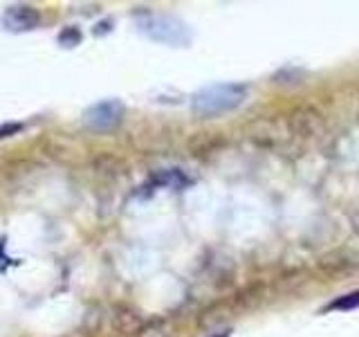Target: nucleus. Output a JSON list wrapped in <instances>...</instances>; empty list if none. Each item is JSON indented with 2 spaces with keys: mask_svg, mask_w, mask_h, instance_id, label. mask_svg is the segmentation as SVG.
Listing matches in <instances>:
<instances>
[{
  "mask_svg": "<svg viewBox=\"0 0 359 337\" xmlns=\"http://www.w3.org/2000/svg\"><path fill=\"white\" fill-rule=\"evenodd\" d=\"M245 97L243 86L224 84V86H213L202 90L194 99V112L200 117H211V115H222L231 108H236Z\"/></svg>",
  "mask_w": 359,
  "mask_h": 337,
  "instance_id": "nucleus-1",
  "label": "nucleus"
},
{
  "mask_svg": "<svg viewBox=\"0 0 359 337\" xmlns=\"http://www.w3.org/2000/svg\"><path fill=\"white\" fill-rule=\"evenodd\" d=\"M287 126L292 138H301V140H319L323 131H325V121L323 115L312 106H301L294 108L287 117Z\"/></svg>",
  "mask_w": 359,
  "mask_h": 337,
  "instance_id": "nucleus-2",
  "label": "nucleus"
},
{
  "mask_svg": "<svg viewBox=\"0 0 359 337\" xmlns=\"http://www.w3.org/2000/svg\"><path fill=\"white\" fill-rule=\"evenodd\" d=\"M252 140L263 146H283L287 140H292V133L287 121L280 119H263L252 126Z\"/></svg>",
  "mask_w": 359,
  "mask_h": 337,
  "instance_id": "nucleus-3",
  "label": "nucleus"
},
{
  "mask_svg": "<svg viewBox=\"0 0 359 337\" xmlns=\"http://www.w3.org/2000/svg\"><path fill=\"white\" fill-rule=\"evenodd\" d=\"M121 115H123V110L119 101H101V104L88 110L86 121H88V126L95 131H108L112 126H117L121 121Z\"/></svg>",
  "mask_w": 359,
  "mask_h": 337,
  "instance_id": "nucleus-4",
  "label": "nucleus"
},
{
  "mask_svg": "<svg viewBox=\"0 0 359 337\" xmlns=\"http://www.w3.org/2000/svg\"><path fill=\"white\" fill-rule=\"evenodd\" d=\"M3 20L11 32H27L39 25L41 16H39V11L29 5H14L5 11Z\"/></svg>",
  "mask_w": 359,
  "mask_h": 337,
  "instance_id": "nucleus-5",
  "label": "nucleus"
},
{
  "mask_svg": "<svg viewBox=\"0 0 359 337\" xmlns=\"http://www.w3.org/2000/svg\"><path fill=\"white\" fill-rule=\"evenodd\" d=\"M112 326H115V331L119 335H135L142 331L144 322L133 308L119 306V308H115V312H112Z\"/></svg>",
  "mask_w": 359,
  "mask_h": 337,
  "instance_id": "nucleus-6",
  "label": "nucleus"
},
{
  "mask_svg": "<svg viewBox=\"0 0 359 337\" xmlns=\"http://www.w3.org/2000/svg\"><path fill=\"white\" fill-rule=\"evenodd\" d=\"M20 128V124H5V126H0V138H9L11 133H18Z\"/></svg>",
  "mask_w": 359,
  "mask_h": 337,
  "instance_id": "nucleus-7",
  "label": "nucleus"
}]
</instances>
